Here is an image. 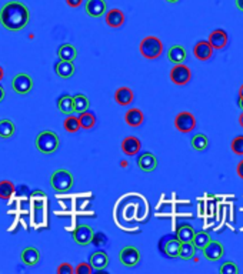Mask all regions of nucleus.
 <instances>
[{
    "instance_id": "f257e3e1",
    "label": "nucleus",
    "mask_w": 243,
    "mask_h": 274,
    "mask_svg": "<svg viewBox=\"0 0 243 274\" xmlns=\"http://www.w3.org/2000/svg\"><path fill=\"white\" fill-rule=\"evenodd\" d=\"M30 22L29 8L17 0L5 3L0 9V24L9 31H20Z\"/></svg>"
},
{
    "instance_id": "f03ea898",
    "label": "nucleus",
    "mask_w": 243,
    "mask_h": 274,
    "mask_svg": "<svg viewBox=\"0 0 243 274\" xmlns=\"http://www.w3.org/2000/svg\"><path fill=\"white\" fill-rule=\"evenodd\" d=\"M34 144H36V149L39 150L40 153H43V154H53L56 150L59 149L60 140H59V136L55 132L43 130V132H40L36 136Z\"/></svg>"
},
{
    "instance_id": "7ed1b4c3",
    "label": "nucleus",
    "mask_w": 243,
    "mask_h": 274,
    "mask_svg": "<svg viewBox=\"0 0 243 274\" xmlns=\"http://www.w3.org/2000/svg\"><path fill=\"white\" fill-rule=\"evenodd\" d=\"M75 184V177L67 169H57L50 176V186L56 193H66Z\"/></svg>"
},
{
    "instance_id": "20e7f679",
    "label": "nucleus",
    "mask_w": 243,
    "mask_h": 274,
    "mask_svg": "<svg viewBox=\"0 0 243 274\" xmlns=\"http://www.w3.org/2000/svg\"><path fill=\"white\" fill-rule=\"evenodd\" d=\"M139 50H141V55L145 59L155 60L157 57H160L162 53H163V43L156 36H146L141 42Z\"/></svg>"
},
{
    "instance_id": "39448f33",
    "label": "nucleus",
    "mask_w": 243,
    "mask_h": 274,
    "mask_svg": "<svg viewBox=\"0 0 243 274\" xmlns=\"http://www.w3.org/2000/svg\"><path fill=\"white\" fill-rule=\"evenodd\" d=\"M170 80L176 86H185L192 80V71L185 63H178L175 64L170 70Z\"/></svg>"
},
{
    "instance_id": "423d86ee",
    "label": "nucleus",
    "mask_w": 243,
    "mask_h": 274,
    "mask_svg": "<svg viewBox=\"0 0 243 274\" xmlns=\"http://www.w3.org/2000/svg\"><path fill=\"white\" fill-rule=\"evenodd\" d=\"M141 251L134 246H125L119 251V261L125 267H134L141 263Z\"/></svg>"
},
{
    "instance_id": "0eeeda50",
    "label": "nucleus",
    "mask_w": 243,
    "mask_h": 274,
    "mask_svg": "<svg viewBox=\"0 0 243 274\" xmlns=\"http://www.w3.org/2000/svg\"><path fill=\"white\" fill-rule=\"evenodd\" d=\"M175 127L181 133H190L196 127V119H195V116L190 111H181L175 118Z\"/></svg>"
},
{
    "instance_id": "6e6552de",
    "label": "nucleus",
    "mask_w": 243,
    "mask_h": 274,
    "mask_svg": "<svg viewBox=\"0 0 243 274\" xmlns=\"http://www.w3.org/2000/svg\"><path fill=\"white\" fill-rule=\"evenodd\" d=\"M72 237L79 246H89L93 242L94 231L93 228L87 224H78L76 227L72 230Z\"/></svg>"
},
{
    "instance_id": "1a4fd4ad",
    "label": "nucleus",
    "mask_w": 243,
    "mask_h": 274,
    "mask_svg": "<svg viewBox=\"0 0 243 274\" xmlns=\"http://www.w3.org/2000/svg\"><path fill=\"white\" fill-rule=\"evenodd\" d=\"M12 89L16 93L22 94V96L30 93L33 89V79L27 73H19L12 80Z\"/></svg>"
},
{
    "instance_id": "9d476101",
    "label": "nucleus",
    "mask_w": 243,
    "mask_h": 274,
    "mask_svg": "<svg viewBox=\"0 0 243 274\" xmlns=\"http://www.w3.org/2000/svg\"><path fill=\"white\" fill-rule=\"evenodd\" d=\"M203 257L207 261H219L223 254H225V247L220 242H216V240H211L209 243L204 246L203 249Z\"/></svg>"
},
{
    "instance_id": "9b49d317",
    "label": "nucleus",
    "mask_w": 243,
    "mask_h": 274,
    "mask_svg": "<svg viewBox=\"0 0 243 274\" xmlns=\"http://www.w3.org/2000/svg\"><path fill=\"white\" fill-rule=\"evenodd\" d=\"M85 12L87 13V16H90L93 19H99L108 12V3H106V0H86Z\"/></svg>"
},
{
    "instance_id": "f8f14e48",
    "label": "nucleus",
    "mask_w": 243,
    "mask_h": 274,
    "mask_svg": "<svg viewBox=\"0 0 243 274\" xmlns=\"http://www.w3.org/2000/svg\"><path fill=\"white\" fill-rule=\"evenodd\" d=\"M181 242L175 237H165L160 242V250L163 254L167 256L169 259H176L179 256V249H181Z\"/></svg>"
},
{
    "instance_id": "ddd939ff",
    "label": "nucleus",
    "mask_w": 243,
    "mask_h": 274,
    "mask_svg": "<svg viewBox=\"0 0 243 274\" xmlns=\"http://www.w3.org/2000/svg\"><path fill=\"white\" fill-rule=\"evenodd\" d=\"M209 45L212 46L213 50H222V49H225V47L228 46V42H229V36L226 30H223V29H216V30H213L211 34H209Z\"/></svg>"
},
{
    "instance_id": "4468645a",
    "label": "nucleus",
    "mask_w": 243,
    "mask_h": 274,
    "mask_svg": "<svg viewBox=\"0 0 243 274\" xmlns=\"http://www.w3.org/2000/svg\"><path fill=\"white\" fill-rule=\"evenodd\" d=\"M105 22L112 29H119L125 23V13L120 9H110L105 13Z\"/></svg>"
},
{
    "instance_id": "2eb2a0df",
    "label": "nucleus",
    "mask_w": 243,
    "mask_h": 274,
    "mask_svg": "<svg viewBox=\"0 0 243 274\" xmlns=\"http://www.w3.org/2000/svg\"><path fill=\"white\" fill-rule=\"evenodd\" d=\"M137 166H139V169H141L142 172H155L157 167V157L153 153H149V151L142 153L139 159H137Z\"/></svg>"
},
{
    "instance_id": "dca6fc26",
    "label": "nucleus",
    "mask_w": 243,
    "mask_h": 274,
    "mask_svg": "<svg viewBox=\"0 0 243 274\" xmlns=\"http://www.w3.org/2000/svg\"><path fill=\"white\" fill-rule=\"evenodd\" d=\"M193 55H195L197 60L206 62V60H209V59L212 57L213 49L212 46L209 45L207 40H200V42H197L195 47H193Z\"/></svg>"
},
{
    "instance_id": "f3484780",
    "label": "nucleus",
    "mask_w": 243,
    "mask_h": 274,
    "mask_svg": "<svg viewBox=\"0 0 243 274\" xmlns=\"http://www.w3.org/2000/svg\"><path fill=\"white\" fill-rule=\"evenodd\" d=\"M142 149V143L137 137L134 136H129L125 137L122 141V151L125 153L126 156H136Z\"/></svg>"
},
{
    "instance_id": "a211bd4d",
    "label": "nucleus",
    "mask_w": 243,
    "mask_h": 274,
    "mask_svg": "<svg viewBox=\"0 0 243 274\" xmlns=\"http://www.w3.org/2000/svg\"><path fill=\"white\" fill-rule=\"evenodd\" d=\"M109 256L106 251H94L93 254H90V257H89V264L97 271L105 270L109 266Z\"/></svg>"
},
{
    "instance_id": "6ab92c4d",
    "label": "nucleus",
    "mask_w": 243,
    "mask_h": 274,
    "mask_svg": "<svg viewBox=\"0 0 243 274\" xmlns=\"http://www.w3.org/2000/svg\"><path fill=\"white\" fill-rule=\"evenodd\" d=\"M20 260L24 266H36L40 261V251L36 247H24L20 254Z\"/></svg>"
},
{
    "instance_id": "aec40b11",
    "label": "nucleus",
    "mask_w": 243,
    "mask_h": 274,
    "mask_svg": "<svg viewBox=\"0 0 243 274\" xmlns=\"http://www.w3.org/2000/svg\"><path fill=\"white\" fill-rule=\"evenodd\" d=\"M188 57V52L186 49L181 45H173L169 50H167V59L169 62H172L173 64H178V63H185Z\"/></svg>"
},
{
    "instance_id": "412c9836",
    "label": "nucleus",
    "mask_w": 243,
    "mask_h": 274,
    "mask_svg": "<svg viewBox=\"0 0 243 274\" xmlns=\"http://www.w3.org/2000/svg\"><path fill=\"white\" fill-rule=\"evenodd\" d=\"M55 71L56 74L60 79H71L75 71H76V67L73 62H67V60H60L55 64Z\"/></svg>"
},
{
    "instance_id": "4be33fe9",
    "label": "nucleus",
    "mask_w": 243,
    "mask_h": 274,
    "mask_svg": "<svg viewBox=\"0 0 243 274\" xmlns=\"http://www.w3.org/2000/svg\"><path fill=\"white\" fill-rule=\"evenodd\" d=\"M133 99H134L133 90H132L130 87L126 86L119 87L118 90H116V93H115V100H116V103L120 104V106H127V104H130V103L133 102Z\"/></svg>"
},
{
    "instance_id": "5701e85b",
    "label": "nucleus",
    "mask_w": 243,
    "mask_h": 274,
    "mask_svg": "<svg viewBox=\"0 0 243 274\" xmlns=\"http://www.w3.org/2000/svg\"><path fill=\"white\" fill-rule=\"evenodd\" d=\"M195 236V228L193 226H190L188 223H182L176 227V239L181 242V243H188V242H192Z\"/></svg>"
},
{
    "instance_id": "b1692460",
    "label": "nucleus",
    "mask_w": 243,
    "mask_h": 274,
    "mask_svg": "<svg viewBox=\"0 0 243 274\" xmlns=\"http://www.w3.org/2000/svg\"><path fill=\"white\" fill-rule=\"evenodd\" d=\"M125 122L127 123V126L130 127H139V126L143 125L145 122V116H143V111L139 109H129L126 111L125 114Z\"/></svg>"
},
{
    "instance_id": "393cba45",
    "label": "nucleus",
    "mask_w": 243,
    "mask_h": 274,
    "mask_svg": "<svg viewBox=\"0 0 243 274\" xmlns=\"http://www.w3.org/2000/svg\"><path fill=\"white\" fill-rule=\"evenodd\" d=\"M57 56L60 60H67V62H75V59L78 57V50L76 47L71 45V43H64L59 47L57 50Z\"/></svg>"
},
{
    "instance_id": "a878e982",
    "label": "nucleus",
    "mask_w": 243,
    "mask_h": 274,
    "mask_svg": "<svg viewBox=\"0 0 243 274\" xmlns=\"http://www.w3.org/2000/svg\"><path fill=\"white\" fill-rule=\"evenodd\" d=\"M57 109L62 111L63 114H73L75 109H73V96L64 93L57 99Z\"/></svg>"
},
{
    "instance_id": "bb28decb",
    "label": "nucleus",
    "mask_w": 243,
    "mask_h": 274,
    "mask_svg": "<svg viewBox=\"0 0 243 274\" xmlns=\"http://www.w3.org/2000/svg\"><path fill=\"white\" fill-rule=\"evenodd\" d=\"M78 119L80 123V129H83V130H90L96 125V116L93 111H89V110L82 111V113H79Z\"/></svg>"
},
{
    "instance_id": "cd10ccee",
    "label": "nucleus",
    "mask_w": 243,
    "mask_h": 274,
    "mask_svg": "<svg viewBox=\"0 0 243 274\" xmlns=\"http://www.w3.org/2000/svg\"><path fill=\"white\" fill-rule=\"evenodd\" d=\"M16 133V126L12 120L9 119H2L0 120V137L2 139H10Z\"/></svg>"
},
{
    "instance_id": "c85d7f7f",
    "label": "nucleus",
    "mask_w": 243,
    "mask_h": 274,
    "mask_svg": "<svg viewBox=\"0 0 243 274\" xmlns=\"http://www.w3.org/2000/svg\"><path fill=\"white\" fill-rule=\"evenodd\" d=\"M89 106H90V102L87 99V96L82 93H78L73 96V109H75V113H82V111H86L89 110Z\"/></svg>"
},
{
    "instance_id": "c756f323",
    "label": "nucleus",
    "mask_w": 243,
    "mask_h": 274,
    "mask_svg": "<svg viewBox=\"0 0 243 274\" xmlns=\"http://www.w3.org/2000/svg\"><path fill=\"white\" fill-rule=\"evenodd\" d=\"M195 254H196V247L193 246L192 242H188V243H182L181 249H179V259L182 260H193L195 259Z\"/></svg>"
},
{
    "instance_id": "7c9ffc66",
    "label": "nucleus",
    "mask_w": 243,
    "mask_h": 274,
    "mask_svg": "<svg viewBox=\"0 0 243 274\" xmlns=\"http://www.w3.org/2000/svg\"><path fill=\"white\" fill-rule=\"evenodd\" d=\"M190 144H192V149L196 150V151H204L209 146V140H207V136L203 133H197L192 137L190 140Z\"/></svg>"
},
{
    "instance_id": "2f4dec72",
    "label": "nucleus",
    "mask_w": 243,
    "mask_h": 274,
    "mask_svg": "<svg viewBox=\"0 0 243 274\" xmlns=\"http://www.w3.org/2000/svg\"><path fill=\"white\" fill-rule=\"evenodd\" d=\"M211 240H212V237H211V234L207 231H195V236L192 239V243L196 247V250H202Z\"/></svg>"
},
{
    "instance_id": "473e14b6",
    "label": "nucleus",
    "mask_w": 243,
    "mask_h": 274,
    "mask_svg": "<svg viewBox=\"0 0 243 274\" xmlns=\"http://www.w3.org/2000/svg\"><path fill=\"white\" fill-rule=\"evenodd\" d=\"M15 193V184L10 180L0 181V199L2 200H9Z\"/></svg>"
},
{
    "instance_id": "72a5a7b5",
    "label": "nucleus",
    "mask_w": 243,
    "mask_h": 274,
    "mask_svg": "<svg viewBox=\"0 0 243 274\" xmlns=\"http://www.w3.org/2000/svg\"><path fill=\"white\" fill-rule=\"evenodd\" d=\"M63 127L67 133H78L80 130V123H79V119L76 116H72L69 114L67 118L64 119L63 122Z\"/></svg>"
},
{
    "instance_id": "f704fd0d",
    "label": "nucleus",
    "mask_w": 243,
    "mask_h": 274,
    "mask_svg": "<svg viewBox=\"0 0 243 274\" xmlns=\"http://www.w3.org/2000/svg\"><path fill=\"white\" fill-rule=\"evenodd\" d=\"M220 274H237L239 273V267L233 261H226L223 263L219 268Z\"/></svg>"
},
{
    "instance_id": "c9c22d12",
    "label": "nucleus",
    "mask_w": 243,
    "mask_h": 274,
    "mask_svg": "<svg viewBox=\"0 0 243 274\" xmlns=\"http://www.w3.org/2000/svg\"><path fill=\"white\" fill-rule=\"evenodd\" d=\"M230 149L235 153L236 156H243V136L235 137L230 143Z\"/></svg>"
},
{
    "instance_id": "e433bc0d",
    "label": "nucleus",
    "mask_w": 243,
    "mask_h": 274,
    "mask_svg": "<svg viewBox=\"0 0 243 274\" xmlns=\"http://www.w3.org/2000/svg\"><path fill=\"white\" fill-rule=\"evenodd\" d=\"M93 271V267L89 263H80L78 267H75V274H90Z\"/></svg>"
},
{
    "instance_id": "4c0bfd02",
    "label": "nucleus",
    "mask_w": 243,
    "mask_h": 274,
    "mask_svg": "<svg viewBox=\"0 0 243 274\" xmlns=\"http://www.w3.org/2000/svg\"><path fill=\"white\" fill-rule=\"evenodd\" d=\"M57 274H75V268L72 267L71 263H62L57 267Z\"/></svg>"
},
{
    "instance_id": "58836bf2",
    "label": "nucleus",
    "mask_w": 243,
    "mask_h": 274,
    "mask_svg": "<svg viewBox=\"0 0 243 274\" xmlns=\"http://www.w3.org/2000/svg\"><path fill=\"white\" fill-rule=\"evenodd\" d=\"M66 3H67V6H69V8L78 9L79 6H82L83 0H66Z\"/></svg>"
},
{
    "instance_id": "ea45409f",
    "label": "nucleus",
    "mask_w": 243,
    "mask_h": 274,
    "mask_svg": "<svg viewBox=\"0 0 243 274\" xmlns=\"http://www.w3.org/2000/svg\"><path fill=\"white\" fill-rule=\"evenodd\" d=\"M236 174L239 176V179H242L243 180V160H240L237 166H236Z\"/></svg>"
},
{
    "instance_id": "a19ab883",
    "label": "nucleus",
    "mask_w": 243,
    "mask_h": 274,
    "mask_svg": "<svg viewBox=\"0 0 243 274\" xmlns=\"http://www.w3.org/2000/svg\"><path fill=\"white\" fill-rule=\"evenodd\" d=\"M235 5L240 12H243V0H235Z\"/></svg>"
},
{
    "instance_id": "79ce46f5",
    "label": "nucleus",
    "mask_w": 243,
    "mask_h": 274,
    "mask_svg": "<svg viewBox=\"0 0 243 274\" xmlns=\"http://www.w3.org/2000/svg\"><path fill=\"white\" fill-rule=\"evenodd\" d=\"M5 96H6V92H5V89H3V87L0 86V102H3Z\"/></svg>"
},
{
    "instance_id": "37998d69",
    "label": "nucleus",
    "mask_w": 243,
    "mask_h": 274,
    "mask_svg": "<svg viewBox=\"0 0 243 274\" xmlns=\"http://www.w3.org/2000/svg\"><path fill=\"white\" fill-rule=\"evenodd\" d=\"M237 106H239V107H240V109L243 110V94H242V96H239V97H237Z\"/></svg>"
},
{
    "instance_id": "c03bdc74",
    "label": "nucleus",
    "mask_w": 243,
    "mask_h": 274,
    "mask_svg": "<svg viewBox=\"0 0 243 274\" xmlns=\"http://www.w3.org/2000/svg\"><path fill=\"white\" fill-rule=\"evenodd\" d=\"M239 125H240V127L243 129V110L242 113H240V116H239Z\"/></svg>"
},
{
    "instance_id": "a18cd8bd",
    "label": "nucleus",
    "mask_w": 243,
    "mask_h": 274,
    "mask_svg": "<svg viewBox=\"0 0 243 274\" xmlns=\"http://www.w3.org/2000/svg\"><path fill=\"white\" fill-rule=\"evenodd\" d=\"M3 77H5V70H3V67L0 66V80H3Z\"/></svg>"
},
{
    "instance_id": "49530a36",
    "label": "nucleus",
    "mask_w": 243,
    "mask_h": 274,
    "mask_svg": "<svg viewBox=\"0 0 243 274\" xmlns=\"http://www.w3.org/2000/svg\"><path fill=\"white\" fill-rule=\"evenodd\" d=\"M237 94H239V96H242V94H243V85L240 87H239V92H237Z\"/></svg>"
},
{
    "instance_id": "de8ad7c7",
    "label": "nucleus",
    "mask_w": 243,
    "mask_h": 274,
    "mask_svg": "<svg viewBox=\"0 0 243 274\" xmlns=\"http://www.w3.org/2000/svg\"><path fill=\"white\" fill-rule=\"evenodd\" d=\"M167 3H178V2H181V0H166Z\"/></svg>"
}]
</instances>
